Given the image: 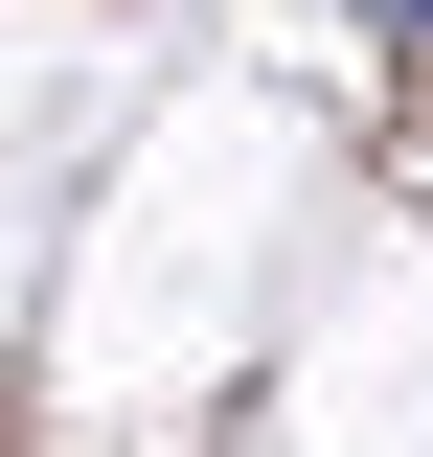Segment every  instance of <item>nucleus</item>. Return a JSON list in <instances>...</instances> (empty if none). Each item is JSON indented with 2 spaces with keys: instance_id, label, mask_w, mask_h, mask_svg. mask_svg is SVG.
Returning a JSON list of instances; mask_svg holds the SVG:
<instances>
[{
  "instance_id": "nucleus-1",
  "label": "nucleus",
  "mask_w": 433,
  "mask_h": 457,
  "mask_svg": "<svg viewBox=\"0 0 433 457\" xmlns=\"http://www.w3.org/2000/svg\"><path fill=\"white\" fill-rule=\"evenodd\" d=\"M388 23H433V0H388Z\"/></svg>"
}]
</instances>
